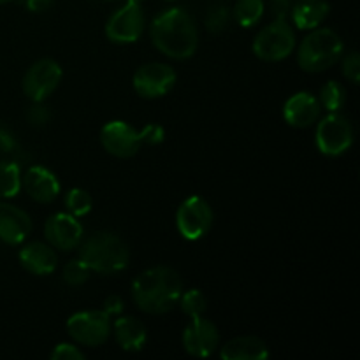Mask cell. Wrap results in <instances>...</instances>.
<instances>
[{
	"label": "cell",
	"instance_id": "cell-1",
	"mask_svg": "<svg viewBox=\"0 0 360 360\" xmlns=\"http://www.w3.org/2000/svg\"><path fill=\"white\" fill-rule=\"evenodd\" d=\"M150 35L155 48L174 60L190 58L199 46L195 21L181 7H171L155 16L151 21Z\"/></svg>",
	"mask_w": 360,
	"mask_h": 360
},
{
	"label": "cell",
	"instance_id": "cell-2",
	"mask_svg": "<svg viewBox=\"0 0 360 360\" xmlns=\"http://www.w3.org/2000/svg\"><path fill=\"white\" fill-rule=\"evenodd\" d=\"M181 292L179 274L164 266L143 271L132 283V299L137 308L148 315H164L174 309Z\"/></svg>",
	"mask_w": 360,
	"mask_h": 360
},
{
	"label": "cell",
	"instance_id": "cell-3",
	"mask_svg": "<svg viewBox=\"0 0 360 360\" xmlns=\"http://www.w3.org/2000/svg\"><path fill=\"white\" fill-rule=\"evenodd\" d=\"M79 259L98 274H116L127 269L130 252L127 243L112 232H97L79 248Z\"/></svg>",
	"mask_w": 360,
	"mask_h": 360
},
{
	"label": "cell",
	"instance_id": "cell-4",
	"mask_svg": "<svg viewBox=\"0 0 360 360\" xmlns=\"http://www.w3.org/2000/svg\"><path fill=\"white\" fill-rule=\"evenodd\" d=\"M165 132L160 125H146L136 130L127 122H109L101 130V143L109 155L118 158H130L141 150L143 144L157 146L164 143Z\"/></svg>",
	"mask_w": 360,
	"mask_h": 360
},
{
	"label": "cell",
	"instance_id": "cell-5",
	"mask_svg": "<svg viewBox=\"0 0 360 360\" xmlns=\"http://www.w3.org/2000/svg\"><path fill=\"white\" fill-rule=\"evenodd\" d=\"M343 41L330 28H315L297 51V62L306 72H322L338 63L343 56Z\"/></svg>",
	"mask_w": 360,
	"mask_h": 360
},
{
	"label": "cell",
	"instance_id": "cell-6",
	"mask_svg": "<svg viewBox=\"0 0 360 360\" xmlns=\"http://www.w3.org/2000/svg\"><path fill=\"white\" fill-rule=\"evenodd\" d=\"M295 48V34L287 20H274L253 39V53L264 62H281Z\"/></svg>",
	"mask_w": 360,
	"mask_h": 360
},
{
	"label": "cell",
	"instance_id": "cell-7",
	"mask_svg": "<svg viewBox=\"0 0 360 360\" xmlns=\"http://www.w3.org/2000/svg\"><path fill=\"white\" fill-rule=\"evenodd\" d=\"M316 148L327 157H340L354 144V127L340 111L323 116L316 127Z\"/></svg>",
	"mask_w": 360,
	"mask_h": 360
},
{
	"label": "cell",
	"instance_id": "cell-8",
	"mask_svg": "<svg viewBox=\"0 0 360 360\" xmlns=\"http://www.w3.org/2000/svg\"><path fill=\"white\" fill-rule=\"evenodd\" d=\"M69 336L83 347H101L111 334V316L104 309L74 313L67 320Z\"/></svg>",
	"mask_w": 360,
	"mask_h": 360
},
{
	"label": "cell",
	"instance_id": "cell-9",
	"mask_svg": "<svg viewBox=\"0 0 360 360\" xmlns=\"http://www.w3.org/2000/svg\"><path fill=\"white\" fill-rule=\"evenodd\" d=\"M213 210L202 197H188L181 202L176 213V227L179 234L188 241H199L211 231Z\"/></svg>",
	"mask_w": 360,
	"mask_h": 360
},
{
	"label": "cell",
	"instance_id": "cell-10",
	"mask_svg": "<svg viewBox=\"0 0 360 360\" xmlns=\"http://www.w3.org/2000/svg\"><path fill=\"white\" fill-rule=\"evenodd\" d=\"M146 16L143 7L137 4H125L111 14L105 23V35L116 44H130L143 35Z\"/></svg>",
	"mask_w": 360,
	"mask_h": 360
},
{
	"label": "cell",
	"instance_id": "cell-11",
	"mask_svg": "<svg viewBox=\"0 0 360 360\" xmlns=\"http://www.w3.org/2000/svg\"><path fill=\"white\" fill-rule=\"evenodd\" d=\"M62 67L51 58L37 60L23 77V91L32 102H44L62 81Z\"/></svg>",
	"mask_w": 360,
	"mask_h": 360
},
{
	"label": "cell",
	"instance_id": "cell-12",
	"mask_svg": "<svg viewBox=\"0 0 360 360\" xmlns=\"http://www.w3.org/2000/svg\"><path fill=\"white\" fill-rule=\"evenodd\" d=\"M176 70L165 63H144L134 74V88L144 98H158L167 95L176 84Z\"/></svg>",
	"mask_w": 360,
	"mask_h": 360
},
{
	"label": "cell",
	"instance_id": "cell-13",
	"mask_svg": "<svg viewBox=\"0 0 360 360\" xmlns=\"http://www.w3.org/2000/svg\"><path fill=\"white\" fill-rule=\"evenodd\" d=\"M218 343H220V334L217 326L204 316L192 319L183 330V347L192 357H210L217 352Z\"/></svg>",
	"mask_w": 360,
	"mask_h": 360
},
{
	"label": "cell",
	"instance_id": "cell-14",
	"mask_svg": "<svg viewBox=\"0 0 360 360\" xmlns=\"http://www.w3.org/2000/svg\"><path fill=\"white\" fill-rule=\"evenodd\" d=\"M44 236L53 248L70 252L83 239V225L70 213H56L46 220Z\"/></svg>",
	"mask_w": 360,
	"mask_h": 360
},
{
	"label": "cell",
	"instance_id": "cell-15",
	"mask_svg": "<svg viewBox=\"0 0 360 360\" xmlns=\"http://www.w3.org/2000/svg\"><path fill=\"white\" fill-rule=\"evenodd\" d=\"M25 192L32 200L39 204H51L60 193V183L49 169L42 165H34L21 178Z\"/></svg>",
	"mask_w": 360,
	"mask_h": 360
},
{
	"label": "cell",
	"instance_id": "cell-16",
	"mask_svg": "<svg viewBox=\"0 0 360 360\" xmlns=\"http://www.w3.org/2000/svg\"><path fill=\"white\" fill-rule=\"evenodd\" d=\"M320 111H322V105L315 95L309 91H297L285 102L283 118L290 127L306 129L320 118Z\"/></svg>",
	"mask_w": 360,
	"mask_h": 360
},
{
	"label": "cell",
	"instance_id": "cell-17",
	"mask_svg": "<svg viewBox=\"0 0 360 360\" xmlns=\"http://www.w3.org/2000/svg\"><path fill=\"white\" fill-rule=\"evenodd\" d=\"M32 232V220L23 210L13 204L0 202V241L21 245Z\"/></svg>",
	"mask_w": 360,
	"mask_h": 360
},
{
	"label": "cell",
	"instance_id": "cell-18",
	"mask_svg": "<svg viewBox=\"0 0 360 360\" xmlns=\"http://www.w3.org/2000/svg\"><path fill=\"white\" fill-rule=\"evenodd\" d=\"M20 264L25 271L34 276H46L51 274L58 266V257L51 245L46 243H28L20 252Z\"/></svg>",
	"mask_w": 360,
	"mask_h": 360
},
{
	"label": "cell",
	"instance_id": "cell-19",
	"mask_svg": "<svg viewBox=\"0 0 360 360\" xmlns=\"http://www.w3.org/2000/svg\"><path fill=\"white\" fill-rule=\"evenodd\" d=\"M330 13V6L326 0H299L292 7V21L299 30H315Z\"/></svg>",
	"mask_w": 360,
	"mask_h": 360
},
{
	"label": "cell",
	"instance_id": "cell-20",
	"mask_svg": "<svg viewBox=\"0 0 360 360\" xmlns=\"http://www.w3.org/2000/svg\"><path fill=\"white\" fill-rule=\"evenodd\" d=\"M224 360H266L269 357V348L260 338L241 336L229 341L220 352Z\"/></svg>",
	"mask_w": 360,
	"mask_h": 360
},
{
	"label": "cell",
	"instance_id": "cell-21",
	"mask_svg": "<svg viewBox=\"0 0 360 360\" xmlns=\"http://www.w3.org/2000/svg\"><path fill=\"white\" fill-rule=\"evenodd\" d=\"M115 338L127 352H139L148 341L146 327L134 316H120L115 322Z\"/></svg>",
	"mask_w": 360,
	"mask_h": 360
},
{
	"label": "cell",
	"instance_id": "cell-22",
	"mask_svg": "<svg viewBox=\"0 0 360 360\" xmlns=\"http://www.w3.org/2000/svg\"><path fill=\"white\" fill-rule=\"evenodd\" d=\"M21 190V171L16 162L0 160V197L13 199Z\"/></svg>",
	"mask_w": 360,
	"mask_h": 360
},
{
	"label": "cell",
	"instance_id": "cell-23",
	"mask_svg": "<svg viewBox=\"0 0 360 360\" xmlns=\"http://www.w3.org/2000/svg\"><path fill=\"white\" fill-rule=\"evenodd\" d=\"M264 0H238L234 6V18L243 28L255 27L264 16Z\"/></svg>",
	"mask_w": 360,
	"mask_h": 360
},
{
	"label": "cell",
	"instance_id": "cell-24",
	"mask_svg": "<svg viewBox=\"0 0 360 360\" xmlns=\"http://www.w3.org/2000/svg\"><path fill=\"white\" fill-rule=\"evenodd\" d=\"M320 105L323 109H327L329 112H336L340 111L341 108L345 105L347 102V90L341 83L338 81H329L322 86L320 90Z\"/></svg>",
	"mask_w": 360,
	"mask_h": 360
},
{
	"label": "cell",
	"instance_id": "cell-25",
	"mask_svg": "<svg viewBox=\"0 0 360 360\" xmlns=\"http://www.w3.org/2000/svg\"><path fill=\"white\" fill-rule=\"evenodd\" d=\"M65 207L67 213H70L72 217H86L91 211V207H94V199H91V195L86 190L70 188L65 195Z\"/></svg>",
	"mask_w": 360,
	"mask_h": 360
},
{
	"label": "cell",
	"instance_id": "cell-26",
	"mask_svg": "<svg viewBox=\"0 0 360 360\" xmlns=\"http://www.w3.org/2000/svg\"><path fill=\"white\" fill-rule=\"evenodd\" d=\"M179 306H181V311L185 313L190 319H195V316H202L206 313L207 308V299L199 288H192V290L185 292L179 295Z\"/></svg>",
	"mask_w": 360,
	"mask_h": 360
},
{
	"label": "cell",
	"instance_id": "cell-27",
	"mask_svg": "<svg viewBox=\"0 0 360 360\" xmlns=\"http://www.w3.org/2000/svg\"><path fill=\"white\" fill-rule=\"evenodd\" d=\"M206 28L211 34H221L231 23V9L224 4H214L206 13Z\"/></svg>",
	"mask_w": 360,
	"mask_h": 360
},
{
	"label": "cell",
	"instance_id": "cell-28",
	"mask_svg": "<svg viewBox=\"0 0 360 360\" xmlns=\"http://www.w3.org/2000/svg\"><path fill=\"white\" fill-rule=\"evenodd\" d=\"M90 273V267H88L81 259H76L70 260V262L63 267L62 278L67 285H70V287H81V285L88 281Z\"/></svg>",
	"mask_w": 360,
	"mask_h": 360
},
{
	"label": "cell",
	"instance_id": "cell-29",
	"mask_svg": "<svg viewBox=\"0 0 360 360\" xmlns=\"http://www.w3.org/2000/svg\"><path fill=\"white\" fill-rule=\"evenodd\" d=\"M27 118L32 127H42L51 120V111H49L44 102H34V105L28 109Z\"/></svg>",
	"mask_w": 360,
	"mask_h": 360
},
{
	"label": "cell",
	"instance_id": "cell-30",
	"mask_svg": "<svg viewBox=\"0 0 360 360\" xmlns=\"http://www.w3.org/2000/svg\"><path fill=\"white\" fill-rule=\"evenodd\" d=\"M53 360H83L84 354L76 347V345L70 343H60L56 345L55 350L49 355Z\"/></svg>",
	"mask_w": 360,
	"mask_h": 360
},
{
	"label": "cell",
	"instance_id": "cell-31",
	"mask_svg": "<svg viewBox=\"0 0 360 360\" xmlns=\"http://www.w3.org/2000/svg\"><path fill=\"white\" fill-rule=\"evenodd\" d=\"M343 74L354 84L360 81V56L357 51H352L343 58Z\"/></svg>",
	"mask_w": 360,
	"mask_h": 360
},
{
	"label": "cell",
	"instance_id": "cell-32",
	"mask_svg": "<svg viewBox=\"0 0 360 360\" xmlns=\"http://www.w3.org/2000/svg\"><path fill=\"white\" fill-rule=\"evenodd\" d=\"M294 7V0H271V14L276 20H287Z\"/></svg>",
	"mask_w": 360,
	"mask_h": 360
},
{
	"label": "cell",
	"instance_id": "cell-33",
	"mask_svg": "<svg viewBox=\"0 0 360 360\" xmlns=\"http://www.w3.org/2000/svg\"><path fill=\"white\" fill-rule=\"evenodd\" d=\"M18 148V141L14 137L13 130L7 129L6 125H0V151L2 153H13Z\"/></svg>",
	"mask_w": 360,
	"mask_h": 360
},
{
	"label": "cell",
	"instance_id": "cell-34",
	"mask_svg": "<svg viewBox=\"0 0 360 360\" xmlns=\"http://www.w3.org/2000/svg\"><path fill=\"white\" fill-rule=\"evenodd\" d=\"M104 311L111 315H120L123 311V299L118 295H109L104 302Z\"/></svg>",
	"mask_w": 360,
	"mask_h": 360
},
{
	"label": "cell",
	"instance_id": "cell-35",
	"mask_svg": "<svg viewBox=\"0 0 360 360\" xmlns=\"http://www.w3.org/2000/svg\"><path fill=\"white\" fill-rule=\"evenodd\" d=\"M23 2L32 13H44L53 6V0H23Z\"/></svg>",
	"mask_w": 360,
	"mask_h": 360
},
{
	"label": "cell",
	"instance_id": "cell-36",
	"mask_svg": "<svg viewBox=\"0 0 360 360\" xmlns=\"http://www.w3.org/2000/svg\"><path fill=\"white\" fill-rule=\"evenodd\" d=\"M144 0H127V4H137V6H141Z\"/></svg>",
	"mask_w": 360,
	"mask_h": 360
},
{
	"label": "cell",
	"instance_id": "cell-37",
	"mask_svg": "<svg viewBox=\"0 0 360 360\" xmlns=\"http://www.w3.org/2000/svg\"><path fill=\"white\" fill-rule=\"evenodd\" d=\"M9 2H13V0H0V6H2V4H9Z\"/></svg>",
	"mask_w": 360,
	"mask_h": 360
},
{
	"label": "cell",
	"instance_id": "cell-38",
	"mask_svg": "<svg viewBox=\"0 0 360 360\" xmlns=\"http://www.w3.org/2000/svg\"><path fill=\"white\" fill-rule=\"evenodd\" d=\"M104 2H115V0H104Z\"/></svg>",
	"mask_w": 360,
	"mask_h": 360
},
{
	"label": "cell",
	"instance_id": "cell-39",
	"mask_svg": "<svg viewBox=\"0 0 360 360\" xmlns=\"http://www.w3.org/2000/svg\"><path fill=\"white\" fill-rule=\"evenodd\" d=\"M165 2H174V0H165Z\"/></svg>",
	"mask_w": 360,
	"mask_h": 360
}]
</instances>
